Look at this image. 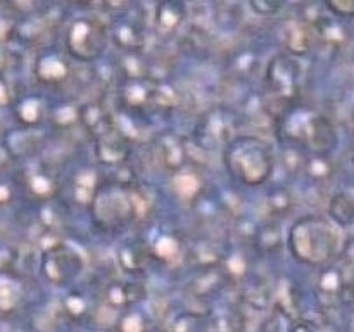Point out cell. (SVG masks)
<instances>
[{
    "mask_svg": "<svg viewBox=\"0 0 354 332\" xmlns=\"http://www.w3.org/2000/svg\"><path fill=\"white\" fill-rule=\"evenodd\" d=\"M289 248L297 261L310 266H325L337 256L341 237L337 227L328 218L308 214L290 227Z\"/></svg>",
    "mask_w": 354,
    "mask_h": 332,
    "instance_id": "1",
    "label": "cell"
},
{
    "mask_svg": "<svg viewBox=\"0 0 354 332\" xmlns=\"http://www.w3.org/2000/svg\"><path fill=\"white\" fill-rule=\"evenodd\" d=\"M225 165L230 175L248 185H261L275 168L272 145L259 137H237L225 151Z\"/></svg>",
    "mask_w": 354,
    "mask_h": 332,
    "instance_id": "2",
    "label": "cell"
},
{
    "mask_svg": "<svg viewBox=\"0 0 354 332\" xmlns=\"http://www.w3.org/2000/svg\"><path fill=\"white\" fill-rule=\"evenodd\" d=\"M289 124V138L304 145L315 154L327 156L337 145V131L330 120L311 111H299Z\"/></svg>",
    "mask_w": 354,
    "mask_h": 332,
    "instance_id": "3",
    "label": "cell"
},
{
    "mask_svg": "<svg viewBox=\"0 0 354 332\" xmlns=\"http://www.w3.org/2000/svg\"><path fill=\"white\" fill-rule=\"evenodd\" d=\"M109 42V31L95 17H78L66 30L64 45L69 55L80 61H95L104 54Z\"/></svg>",
    "mask_w": 354,
    "mask_h": 332,
    "instance_id": "4",
    "label": "cell"
},
{
    "mask_svg": "<svg viewBox=\"0 0 354 332\" xmlns=\"http://www.w3.org/2000/svg\"><path fill=\"white\" fill-rule=\"evenodd\" d=\"M328 216L334 225L339 227H353L354 225V192L341 190L335 192L328 201Z\"/></svg>",
    "mask_w": 354,
    "mask_h": 332,
    "instance_id": "5",
    "label": "cell"
},
{
    "mask_svg": "<svg viewBox=\"0 0 354 332\" xmlns=\"http://www.w3.org/2000/svg\"><path fill=\"white\" fill-rule=\"evenodd\" d=\"M270 78L273 85H280L283 92H292L299 78V68L289 55H279L270 66Z\"/></svg>",
    "mask_w": 354,
    "mask_h": 332,
    "instance_id": "6",
    "label": "cell"
},
{
    "mask_svg": "<svg viewBox=\"0 0 354 332\" xmlns=\"http://www.w3.org/2000/svg\"><path fill=\"white\" fill-rule=\"evenodd\" d=\"M315 30L310 23H301V21H292L286 28V45L290 54H306L313 45Z\"/></svg>",
    "mask_w": 354,
    "mask_h": 332,
    "instance_id": "7",
    "label": "cell"
},
{
    "mask_svg": "<svg viewBox=\"0 0 354 332\" xmlns=\"http://www.w3.org/2000/svg\"><path fill=\"white\" fill-rule=\"evenodd\" d=\"M187 7L183 0H161L156 9V23L161 30L173 31L185 19Z\"/></svg>",
    "mask_w": 354,
    "mask_h": 332,
    "instance_id": "8",
    "label": "cell"
},
{
    "mask_svg": "<svg viewBox=\"0 0 354 332\" xmlns=\"http://www.w3.org/2000/svg\"><path fill=\"white\" fill-rule=\"evenodd\" d=\"M113 40L116 42L120 47L133 50V48H140L144 45V30L140 24L133 23V21H123L114 26Z\"/></svg>",
    "mask_w": 354,
    "mask_h": 332,
    "instance_id": "9",
    "label": "cell"
},
{
    "mask_svg": "<svg viewBox=\"0 0 354 332\" xmlns=\"http://www.w3.org/2000/svg\"><path fill=\"white\" fill-rule=\"evenodd\" d=\"M40 73L45 76V82H59L68 73V66L59 54H45L40 59Z\"/></svg>",
    "mask_w": 354,
    "mask_h": 332,
    "instance_id": "10",
    "label": "cell"
},
{
    "mask_svg": "<svg viewBox=\"0 0 354 332\" xmlns=\"http://www.w3.org/2000/svg\"><path fill=\"white\" fill-rule=\"evenodd\" d=\"M287 0H249V6L259 16H275L286 7Z\"/></svg>",
    "mask_w": 354,
    "mask_h": 332,
    "instance_id": "11",
    "label": "cell"
},
{
    "mask_svg": "<svg viewBox=\"0 0 354 332\" xmlns=\"http://www.w3.org/2000/svg\"><path fill=\"white\" fill-rule=\"evenodd\" d=\"M325 6L334 16L354 17V0H325Z\"/></svg>",
    "mask_w": 354,
    "mask_h": 332,
    "instance_id": "12",
    "label": "cell"
},
{
    "mask_svg": "<svg viewBox=\"0 0 354 332\" xmlns=\"http://www.w3.org/2000/svg\"><path fill=\"white\" fill-rule=\"evenodd\" d=\"M342 258H344L346 265H349L354 268V237L348 239L346 246L342 248Z\"/></svg>",
    "mask_w": 354,
    "mask_h": 332,
    "instance_id": "13",
    "label": "cell"
},
{
    "mask_svg": "<svg viewBox=\"0 0 354 332\" xmlns=\"http://www.w3.org/2000/svg\"><path fill=\"white\" fill-rule=\"evenodd\" d=\"M344 294H349V299H351V303L354 304V279L351 282H346V287H344Z\"/></svg>",
    "mask_w": 354,
    "mask_h": 332,
    "instance_id": "14",
    "label": "cell"
},
{
    "mask_svg": "<svg viewBox=\"0 0 354 332\" xmlns=\"http://www.w3.org/2000/svg\"><path fill=\"white\" fill-rule=\"evenodd\" d=\"M69 2H75V3H90L93 0H69Z\"/></svg>",
    "mask_w": 354,
    "mask_h": 332,
    "instance_id": "15",
    "label": "cell"
}]
</instances>
